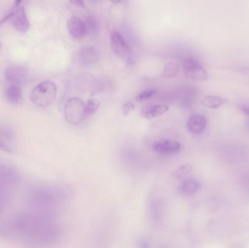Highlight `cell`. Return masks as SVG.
<instances>
[{
	"instance_id": "1",
	"label": "cell",
	"mask_w": 249,
	"mask_h": 248,
	"mask_svg": "<svg viewBox=\"0 0 249 248\" xmlns=\"http://www.w3.org/2000/svg\"><path fill=\"white\" fill-rule=\"evenodd\" d=\"M57 87L51 81H44L38 84L31 93L30 99L38 107L51 106L56 97Z\"/></svg>"
},
{
	"instance_id": "2",
	"label": "cell",
	"mask_w": 249,
	"mask_h": 248,
	"mask_svg": "<svg viewBox=\"0 0 249 248\" xmlns=\"http://www.w3.org/2000/svg\"><path fill=\"white\" fill-rule=\"evenodd\" d=\"M64 115L69 123L74 125H80L87 116L86 104L78 98H71L67 100L64 106Z\"/></svg>"
},
{
	"instance_id": "3",
	"label": "cell",
	"mask_w": 249,
	"mask_h": 248,
	"mask_svg": "<svg viewBox=\"0 0 249 248\" xmlns=\"http://www.w3.org/2000/svg\"><path fill=\"white\" fill-rule=\"evenodd\" d=\"M184 75L197 81H205L208 79V73L202 64L194 58H186L183 63Z\"/></svg>"
},
{
	"instance_id": "4",
	"label": "cell",
	"mask_w": 249,
	"mask_h": 248,
	"mask_svg": "<svg viewBox=\"0 0 249 248\" xmlns=\"http://www.w3.org/2000/svg\"><path fill=\"white\" fill-rule=\"evenodd\" d=\"M29 70L24 66L11 65L4 71V77L8 83L15 85L23 84L28 77Z\"/></svg>"
},
{
	"instance_id": "5",
	"label": "cell",
	"mask_w": 249,
	"mask_h": 248,
	"mask_svg": "<svg viewBox=\"0 0 249 248\" xmlns=\"http://www.w3.org/2000/svg\"><path fill=\"white\" fill-rule=\"evenodd\" d=\"M111 48L117 56L121 58H128L130 48L122 35L118 32H113L110 36Z\"/></svg>"
},
{
	"instance_id": "6",
	"label": "cell",
	"mask_w": 249,
	"mask_h": 248,
	"mask_svg": "<svg viewBox=\"0 0 249 248\" xmlns=\"http://www.w3.org/2000/svg\"><path fill=\"white\" fill-rule=\"evenodd\" d=\"M153 149L158 154L171 155L177 154L181 150V144L179 141L174 140H161L155 143Z\"/></svg>"
},
{
	"instance_id": "7",
	"label": "cell",
	"mask_w": 249,
	"mask_h": 248,
	"mask_svg": "<svg viewBox=\"0 0 249 248\" xmlns=\"http://www.w3.org/2000/svg\"><path fill=\"white\" fill-rule=\"evenodd\" d=\"M67 29L70 35L75 39H82L88 34L86 23L77 17H71L67 20Z\"/></svg>"
},
{
	"instance_id": "8",
	"label": "cell",
	"mask_w": 249,
	"mask_h": 248,
	"mask_svg": "<svg viewBox=\"0 0 249 248\" xmlns=\"http://www.w3.org/2000/svg\"><path fill=\"white\" fill-rule=\"evenodd\" d=\"M9 16V20L19 32H26L29 30V21L26 17L24 8L20 7L16 11L10 13Z\"/></svg>"
},
{
	"instance_id": "9",
	"label": "cell",
	"mask_w": 249,
	"mask_h": 248,
	"mask_svg": "<svg viewBox=\"0 0 249 248\" xmlns=\"http://www.w3.org/2000/svg\"><path fill=\"white\" fill-rule=\"evenodd\" d=\"M207 121L204 116L200 115H195L190 116L187 121V128L189 132L194 135H199L205 131Z\"/></svg>"
},
{
	"instance_id": "10",
	"label": "cell",
	"mask_w": 249,
	"mask_h": 248,
	"mask_svg": "<svg viewBox=\"0 0 249 248\" xmlns=\"http://www.w3.org/2000/svg\"><path fill=\"white\" fill-rule=\"evenodd\" d=\"M200 188V183L195 179L186 178L180 185L179 190L181 195L186 197L196 195Z\"/></svg>"
},
{
	"instance_id": "11",
	"label": "cell",
	"mask_w": 249,
	"mask_h": 248,
	"mask_svg": "<svg viewBox=\"0 0 249 248\" xmlns=\"http://www.w3.org/2000/svg\"><path fill=\"white\" fill-rule=\"evenodd\" d=\"M99 59L97 52L93 48H83L79 53V61L84 66L96 64Z\"/></svg>"
},
{
	"instance_id": "12",
	"label": "cell",
	"mask_w": 249,
	"mask_h": 248,
	"mask_svg": "<svg viewBox=\"0 0 249 248\" xmlns=\"http://www.w3.org/2000/svg\"><path fill=\"white\" fill-rule=\"evenodd\" d=\"M169 106L167 104H154L146 106L142 112V116L146 119H150L161 115L168 112Z\"/></svg>"
},
{
	"instance_id": "13",
	"label": "cell",
	"mask_w": 249,
	"mask_h": 248,
	"mask_svg": "<svg viewBox=\"0 0 249 248\" xmlns=\"http://www.w3.org/2000/svg\"><path fill=\"white\" fill-rule=\"evenodd\" d=\"M18 180L16 172L7 166H0V183L2 184H13Z\"/></svg>"
},
{
	"instance_id": "14",
	"label": "cell",
	"mask_w": 249,
	"mask_h": 248,
	"mask_svg": "<svg viewBox=\"0 0 249 248\" xmlns=\"http://www.w3.org/2000/svg\"><path fill=\"white\" fill-rule=\"evenodd\" d=\"M4 96H5L6 100L9 103L11 104H18L21 100V88L18 85L13 84L6 89Z\"/></svg>"
},
{
	"instance_id": "15",
	"label": "cell",
	"mask_w": 249,
	"mask_h": 248,
	"mask_svg": "<svg viewBox=\"0 0 249 248\" xmlns=\"http://www.w3.org/2000/svg\"><path fill=\"white\" fill-rule=\"evenodd\" d=\"M202 104L209 109H217L222 106L224 100L222 98L216 96H207L203 98L201 101Z\"/></svg>"
},
{
	"instance_id": "16",
	"label": "cell",
	"mask_w": 249,
	"mask_h": 248,
	"mask_svg": "<svg viewBox=\"0 0 249 248\" xmlns=\"http://www.w3.org/2000/svg\"><path fill=\"white\" fill-rule=\"evenodd\" d=\"M193 165L190 164H184L179 166L173 173V177L177 179H186L193 171Z\"/></svg>"
},
{
	"instance_id": "17",
	"label": "cell",
	"mask_w": 249,
	"mask_h": 248,
	"mask_svg": "<svg viewBox=\"0 0 249 248\" xmlns=\"http://www.w3.org/2000/svg\"><path fill=\"white\" fill-rule=\"evenodd\" d=\"M178 71H179V66L178 64L174 62L168 63L164 68L162 77L165 78H172L178 74Z\"/></svg>"
},
{
	"instance_id": "18",
	"label": "cell",
	"mask_w": 249,
	"mask_h": 248,
	"mask_svg": "<svg viewBox=\"0 0 249 248\" xmlns=\"http://www.w3.org/2000/svg\"><path fill=\"white\" fill-rule=\"evenodd\" d=\"M156 93L157 90L155 89H149V90H144L142 93H139L136 96L135 100H136V102H139V103L146 101V100H149L151 98L153 97Z\"/></svg>"
},
{
	"instance_id": "19",
	"label": "cell",
	"mask_w": 249,
	"mask_h": 248,
	"mask_svg": "<svg viewBox=\"0 0 249 248\" xmlns=\"http://www.w3.org/2000/svg\"><path fill=\"white\" fill-rule=\"evenodd\" d=\"M99 101L94 99H90L88 100L87 103L86 104V112L87 116L93 115L95 112L97 111L99 106Z\"/></svg>"
},
{
	"instance_id": "20",
	"label": "cell",
	"mask_w": 249,
	"mask_h": 248,
	"mask_svg": "<svg viewBox=\"0 0 249 248\" xmlns=\"http://www.w3.org/2000/svg\"><path fill=\"white\" fill-rule=\"evenodd\" d=\"M134 103L132 101H127L123 106V114L124 116H128L134 110Z\"/></svg>"
},
{
	"instance_id": "21",
	"label": "cell",
	"mask_w": 249,
	"mask_h": 248,
	"mask_svg": "<svg viewBox=\"0 0 249 248\" xmlns=\"http://www.w3.org/2000/svg\"><path fill=\"white\" fill-rule=\"evenodd\" d=\"M86 25V26H87L88 31H92V32H94L96 29V26H97L96 20H95L94 17H89V19H88L87 24Z\"/></svg>"
},
{
	"instance_id": "22",
	"label": "cell",
	"mask_w": 249,
	"mask_h": 248,
	"mask_svg": "<svg viewBox=\"0 0 249 248\" xmlns=\"http://www.w3.org/2000/svg\"><path fill=\"white\" fill-rule=\"evenodd\" d=\"M70 2L76 7H84L85 3L83 0H70Z\"/></svg>"
},
{
	"instance_id": "23",
	"label": "cell",
	"mask_w": 249,
	"mask_h": 248,
	"mask_svg": "<svg viewBox=\"0 0 249 248\" xmlns=\"http://www.w3.org/2000/svg\"><path fill=\"white\" fill-rule=\"evenodd\" d=\"M241 109L244 113H245L246 115L249 116V106H247V105H244V106H241Z\"/></svg>"
},
{
	"instance_id": "24",
	"label": "cell",
	"mask_w": 249,
	"mask_h": 248,
	"mask_svg": "<svg viewBox=\"0 0 249 248\" xmlns=\"http://www.w3.org/2000/svg\"><path fill=\"white\" fill-rule=\"evenodd\" d=\"M3 208H4V207H3L2 202L0 200V214H1V212L3 211Z\"/></svg>"
},
{
	"instance_id": "25",
	"label": "cell",
	"mask_w": 249,
	"mask_h": 248,
	"mask_svg": "<svg viewBox=\"0 0 249 248\" xmlns=\"http://www.w3.org/2000/svg\"><path fill=\"white\" fill-rule=\"evenodd\" d=\"M112 3H115V4H117V3H119L120 1H121V0H110Z\"/></svg>"
},
{
	"instance_id": "26",
	"label": "cell",
	"mask_w": 249,
	"mask_h": 248,
	"mask_svg": "<svg viewBox=\"0 0 249 248\" xmlns=\"http://www.w3.org/2000/svg\"><path fill=\"white\" fill-rule=\"evenodd\" d=\"M22 1H23V0H16V5H18Z\"/></svg>"
},
{
	"instance_id": "27",
	"label": "cell",
	"mask_w": 249,
	"mask_h": 248,
	"mask_svg": "<svg viewBox=\"0 0 249 248\" xmlns=\"http://www.w3.org/2000/svg\"><path fill=\"white\" fill-rule=\"evenodd\" d=\"M0 147H1V140H0Z\"/></svg>"
},
{
	"instance_id": "28",
	"label": "cell",
	"mask_w": 249,
	"mask_h": 248,
	"mask_svg": "<svg viewBox=\"0 0 249 248\" xmlns=\"http://www.w3.org/2000/svg\"><path fill=\"white\" fill-rule=\"evenodd\" d=\"M92 1H96V0H92Z\"/></svg>"
}]
</instances>
